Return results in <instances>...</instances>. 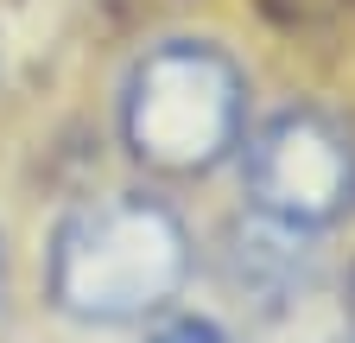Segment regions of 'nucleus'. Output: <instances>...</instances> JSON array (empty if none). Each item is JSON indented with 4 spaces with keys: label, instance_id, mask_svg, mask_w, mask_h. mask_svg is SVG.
Here are the masks:
<instances>
[{
    "label": "nucleus",
    "instance_id": "423d86ee",
    "mask_svg": "<svg viewBox=\"0 0 355 343\" xmlns=\"http://www.w3.org/2000/svg\"><path fill=\"white\" fill-rule=\"evenodd\" d=\"M349 324H355V280H349Z\"/></svg>",
    "mask_w": 355,
    "mask_h": 343
},
{
    "label": "nucleus",
    "instance_id": "0eeeda50",
    "mask_svg": "<svg viewBox=\"0 0 355 343\" xmlns=\"http://www.w3.org/2000/svg\"><path fill=\"white\" fill-rule=\"evenodd\" d=\"M0 318H7V280H0Z\"/></svg>",
    "mask_w": 355,
    "mask_h": 343
},
{
    "label": "nucleus",
    "instance_id": "39448f33",
    "mask_svg": "<svg viewBox=\"0 0 355 343\" xmlns=\"http://www.w3.org/2000/svg\"><path fill=\"white\" fill-rule=\"evenodd\" d=\"M146 343H235L229 331H222L216 318H171L165 331H153Z\"/></svg>",
    "mask_w": 355,
    "mask_h": 343
},
{
    "label": "nucleus",
    "instance_id": "20e7f679",
    "mask_svg": "<svg viewBox=\"0 0 355 343\" xmlns=\"http://www.w3.org/2000/svg\"><path fill=\"white\" fill-rule=\"evenodd\" d=\"M229 280L248 299H266V306H292V299L318 280V248H311V229H292L279 217H254L229 229Z\"/></svg>",
    "mask_w": 355,
    "mask_h": 343
},
{
    "label": "nucleus",
    "instance_id": "7ed1b4c3",
    "mask_svg": "<svg viewBox=\"0 0 355 343\" xmlns=\"http://www.w3.org/2000/svg\"><path fill=\"white\" fill-rule=\"evenodd\" d=\"M241 178L260 217L318 235L355 210V134L324 108H273L241 147Z\"/></svg>",
    "mask_w": 355,
    "mask_h": 343
},
{
    "label": "nucleus",
    "instance_id": "f257e3e1",
    "mask_svg": "<svg viewBox=\"0 0 355 343\" xmlns=\"http://www.w3.org/2000/svg\"><path fill=\"white\" fill-rule=\"evenodd\" d=\"M184 274H191V229L165 197H146V191L76 203L44 254L51 306L83 324L153 318L178 299Z\"/></svg>",
    "mask_w": 355,
    "mask_h": 343
},
{
    "label": "nucleus",
    "instance_id": "f03ea898",
    "mask_svg": "<svg viewBox=\"0 0 355 343\" xmlns=\"http://www.w3.org/2000/svg\"><path fill=\"white\" fill-rule=\"evenodd\" d=\"M248 134V76L209 38H165L133 64L121 90V140L127 153L191 178L222 165Z\"/></svg>",
    "mask_w": 355,
    "mask_h": 343
}]
</instances>
